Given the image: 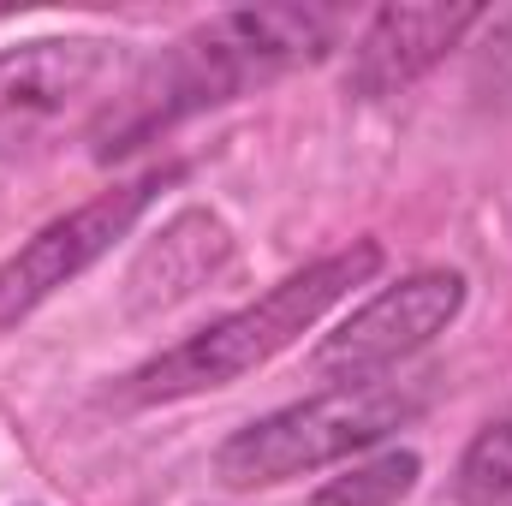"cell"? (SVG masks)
Masks as SVG:
<instances>
[{
	"label": "cell",
	"mask_w": 512,
	"mask_h": 506,
	"mask_svg": "<svg viewBox=\"0 0 512 506\" xmlns=\"http://www.w3.org/2000/svg\"><path fill=\"white\" fill-rule=\"evenodd\" d=\"M340 12L328 6H251V12H221L161 48L155 60L137 66L114 114L96 126V155L114 161L149 143L155 131L179 126L185 114L221 108L245 96L251 84H268L292 66H310L334 48Z\"/></svg>",
	"instance_id": "6da1fadb"
},
{
	"label": "cell",
	"mask_w": 512,
	"mask_h": 506,
	"mask_svg": "<svg viewBox=\"0 0 512 506\" xmlns=\"http://www.w3.org/2000/svg\"><path fill=\"white\" fill-rule=\"evenodd\" d=\"M382 245L376 239H358L352 251H334L298 274H286L280 286H268L256 304L209 322L203 334L167 346L161 358L137 364L120 381V399L126 405H167V399H191V393H209V387H227V381L262 370L268 358H280L304 328H316L352 286H370L382 274Z\"/></svg>",
	"instance_id": "7a4b0ae2"
},
{
	"label": "cell",
	"mask_w": 512,
	"mask_h": 506,
	"mask_svg": "<svg viewBox=\"0 0 512 506\" xmlns=\"http://www.w3.org/2000/svg\"><path fill=\"white\" fill-rule=\"evenodd\" d=\"M423 405H429V393L411 387V381L328 387L316 399L280 405V411L245 423L239 435H227L215 447V477L227 489H268V483H286V477H310L322 465H340V459L387 441Z\"/></svg>",
	"instance_id": "3957f363"
},
{
	"label": "cell",
	"mask_w": 512,
	"mask_h": 506,
	"mask_svg": "<svg viewBox=\"0 0 512 506\" xmlns=\"http://www.w3.org/2000/svg\"><path fill=\"white\" fill-rule=\"evenodd\" d=\"M143 54L108 36H36L0 48V161H30L66 131H90L114 114Z\"/></svg>",
	"instance_id": "277c9868"
},
{
	"label": "cell",
	"mask_w": 512,
	"mask_h": 506,
	"mask_svg": "<svg viewBox=\"0 0 512 506\" xmlns=\"http://www.w3.org/2000/svg\"><path fill=\"white\" fill-rule=\"evenodd\" d=\"M179 173H185L179 161L149 167V173H137V179H126V185H114V191L78 203L72 215L48 221L30 245H18V251L0 262V328L24 322V316H30L36 304H48L66 280H78L90 262H102V256L143 221V209L155 203V191L173 185Z\"/></svg>",
	"instance_id": "5b68a950"
},
{
	"label": "cell",
	"mask_w": 512,
	"mask_h": 506,
	"mask_svg": "<svg viewBox=\"0 0 512 506\" xmlns=\"http://www.w3.org/2000/svg\"><path fill=\"white\" fill-rule=\"evenodd\" d=\"M459 304H465V274L417 268L399 286H382L370 304H358L334 334H322V346L310 352V370L334 387L376 381L387 370H399L405 358H417L435 334H447Z\"/></svg>",
	"instance_id": "8992f818"
},
{
	"label": "cell",
	"mask_w": 512,
	"mask_h": 506,
	"mask_svg": "<svg viewBox=\"0 0 512 506\" xmlns=\"http://www.w3.org/2000/svg\"><path fill=\"white\" fill-rule=\"evenodd\" d=\"M477 18H483V6H382L352 48L346 90L364 102H382L393 90L417 84L429 66H441L459 48V36Z\"/></svg>",
	"instance_id": "52a82bcc"
},
{
	"label": "cell",
	"mask_w": 512,
	"mask_h": 506,
	"mask_svg": "<svg viewBox=\"0 0 512 506\" xmlns=\"http://www.w3.org/2000/svg\"><path fill=\"white\" fill-rule=\"evenodd\" d=\"M233 262V233L221 215L209 209H185L173 215L126 274V310L131 316H155V310H173L185 304L191 292H203L221 268Z\"/></svg>",
	"instance_id": "ba28073f"
},
{
	"label": "cell",
	"mask_w": 512,
	"mask_h": 506,
	"mask_svg": "<svg viewBox=\"0 0 512 506\" xmlns=\"http://www.w3.org/2000/svg\"><path fill=\"white\" fill-rule=\"evenodd\" d=\"M417 477H423V459H417L411 447H387L376 459H364V465L328 477V483L310 495V506H399L417 489Z\"/></svg>",
	"instance_id": "9c48e42d"
},
{
	"label": "cell",
	"mask_w": 512,
	"mask_h": 506,
	"mask_svg": "<svg viewBox=\"0 0 512 506\" xmlns=\"http://www.w3.org/2000/svg\"><path fill=\"white\" fill-rule=\"evenodd\" d=\"M453 495H459L465 506H501V501H512V417L489 423V429L459 453Z\"/></svg>",
	"instance_id": "30bf717a"
}]
</instances>
